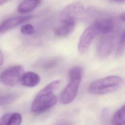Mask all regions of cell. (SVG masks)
I'll use <instances>...</instances> for the list:
<instances>
[{"label":"cell","mask_w":125,"mask_h":125,"mask_svg":"<svg viewBox=\"0 0 125 125\" xmlns=\"http://www.w3.org/2000/svg\"><path fill=\"white\" fill-rule=\"evenodd\" d=\"M61 62L62 58L58 57H54L43 62L41 64V66L44 69H49L57 66Z\"/></svg>","instance_id":"16"},{"label":"cell","mask_w":125,"mask_h":125,"mask_svg":"<svg viewBox=\"0 0 125 125\" xmlns=\"http://www.w3.org/2000/svg\"><path fill=\"white\" fill-rule=\"evenodd\" d=\"M112 1L116 2H125V0H110Z\"/></svg>","instance_id":"22"},{"label":"cell","mask_w":125,"mask_h":125,"mask_svg":"<svg viewBox=\"0 0 125 125\" xmlns=\"http://www.w3.org/2000/svg\"><path fill=\"white\" fill-rule=\"evenodd\" d=\"M120 18H121V19L122 21H124L125 22V12L124 13H123V14L121 15Z\"/></svg>","instance_id":"20"},{"label":"cell","mask_w":125,"mask_h":125,"mask_svg":"<svg viewBox=\"0 0 125 125\" xmlns=\"http://www.w3.org/2000/svg\"><path fill=\"white\" fill-rule=\"evenodd\" d=\"M123 80L118 76H110L93 82L88 86V90L92 94H105L113 92L121 86Z\"/></svg>","instance_id":"3"},{"label":"cell","mask_w":125,"mask_h":125,"mask_svg":"<svg viewBox=\"0 0 125 125\" xmlns=\"http://www.w3.org/2000/svg\"><path fill=\"white\" fill-rule=\"evenodd\" d=\"M83 10V6L80 2H73L66 6L59 15V20L61 22L76 21L77 18Z\"/></svg>","instance_id":"6"},{"label":"cell","mask_w":125,"mask_h":125,"mask_svg":"<svg viewBox=\"0 0 125 125\" xmlns=\"http://www.w3.org/2000/svg\"><path fill=\"white\" fill-rule=\"evenodd\" d=\"M125 52V30L122 33L117 44L116 55L117 57H120Z\"/></svg>","instance_id":"17"},{"label":"cell","mask_w":125,"mask_h":125,"mask_svg":"<svg viewBox=\"0 0 125 125\" xmlns=\"http://www.w3.org/2000/svg\"><path fill=\"white\" fill-rule=\"evenodd\" d=\"M32 18V17L31 16H18L7 19L1 23L0 32L1 34L4 33L20 24L30 20Z\"/></svg>","instance_id":"9"},{"label":"cell","mask_w":125,"mask_h":125,"mask_svg":"<svg viewBox=\"0 0 125 125\" xmlns=\"http://www.w3.org/2000/svg\"><path fill=\"white\" fill-rule=\"evenodd\" d=\"M83 74V70L80 66L72 67L69 71V82L62 91L60 95V102L64 104L71 103L76 98Z\"/></svg>","instance_id":"2"},{"label":"cell","mask_w":125,"mask_h":125,"mask_svg":"<svg viewBox=\"0 0 125 125\" xmlns=\"http://www.w3.org/2000/svg\"><path fill=\"white\" fill-rule=\"evenodd\" d=\"M22 121V116L19 113H8L3 115L0 118L1 125H19Z\"/></svg>","instance_id":"12"},{"label":"cell","mask_w":125,"mask_h":125,"mask_svg":"<svg viewBox=\"0 0 125 125\" xmlns=\"http://www.w3.org/2000/svg\"><path fill=\"white\" fill-rule=\"evenodd\" d=\"M61 80H57L50 82L38 93L32 102L31 110L36 114L46 112L57 103L58 99L54 92L59 87Z\"/></svg>","instance_id":"1"},{"label":"cell","mask_w":125,"mask_h":125,"mask_svg":"<svg viewBox=\"0 0 125 125\" xmlns=\"http://www.w3.org/2000/svg\"><path fill=\"white\" fill-rule=\"evenodd\" d=\"M112 122L114 125H125V105L116 112L113 115Z\"/></svg>","instance_id":"14"},{"label":"cell","mask_w":125,"mask_h":125,"mask_svg":"<svg viewBox=\"0 0 125 125\" xmlns=\"http://www.w3.org/2000/svg\"><path fill=\"white\" fill-rule=\"evenodd\" d=\"M41 0H23L19 4L17 10L21 14L29 13L37 8Z\"/></svg>","instance_id":"13"},{"label":"cell","mask_w":125,"mask_h":125,"mask_svg":"<svg viewBox=\"0 0 125 125\" xmlns=\"http://www.w3.org/2000/svg\"><path fill=\"white\" fill-rule=\"evenodd\" d=\"M113 33L102 35L97 42L96 52L99 58H105L110 54L114 46L115 38Z\"/></svg>","instance_id":"5"},{"label":"cell","mask_w":125,"mask_h":125,"mask_svg":"<svg viewBox=\"0 0 125 125\" xmlns=\"http://www.w3.org/2000/svg\"><path fill=\"white\" fill-rule=\"evenodd\" d=\"M23 70L22 66L20 65L8 67L1 73L0 81L6 86H14L20 82Z\"/></svg>","instance_id":"4"},{"label":"cell","mask_w":125,"mask_h":125,"mask_svg":"<svg viewBox=\"0 0 125 125\" xmlns=\"http://www.w3.org/2000/svg\"><path fill=\"white\" fill-rule=\"evenodd\" d=\"M10 0H0V5H1Z\"/></svg>","instance_id":"21"},{"label":"cell","mask_w":125,"mask_h":125,"mask_svg":"<svg viewBox=\"0 0 125 125\" xmlns=\"http://www.w3.org/2000/svg\"><path fill=\"white\" fill-rule=\"evenodd\" d=\"M19 95L17 93H7L1 95L0 100V106H5L11 104L18 98Z\"/></svg>","instance_id":"15"},{"label":"cell","mask_w":125,"mask_h":125,"mask_svg":"<svg viewBox=\"0 0 125 125\" xmlns=\"http://www.w3.org/2000/svg\"><path fill=\"white\" fill-rule=\"evenodd\" d=\"M0 66L2 65V63H3V56L2 55V52H0Z\"/></svg>","instance_id":"19"},{"label":"cell","mask_w":125,"mask_h":125,"mask_svg":"<svg viewBox=\"0 0 125 125\" xmlns=\"http://www.w3.org/2000/svg\"><path fill=\"white\" fill-rule=\"evenodd\" d=\"M20 82L23 86L32 87L36 86L40 83V77L35 72H27L22 74Z\"/></svg>","instance_id":"10"},{"label":"cell","mask_w":125,"mask_h":125,"mask_svg":"<svg viewBox=\"0 0 125 125\" xmlns=\"http://www.w3.org/2000/svg\"><path fill=\"white\" fill-rule=\"evenodd\" d=\"M21 32L24 35H31L34 33L35 29L32 25L30 24H25L21 27Z\"/></svg>","instance_id":"18"},{"label":"cell","mask_w":125,"mask_h":125,"mask_svg":"<svg viewBox=\"0 0 125 125\" xmlns=\"http://www.w3.org/2000/svg\"><path fill=\"white\" fill-rule=\"evenodd\" d=\"M99 35H104L113 33L117 25L114 18H104L97 20L93 23Z\"/></svg>","instance_id":"8"},{"label":"cell","mask_w":125,"mask_h":125,"mask_svg":"<svg viewBox=\"0 0 125 125\" xmlns=\"http://www.w3.org/2000/svg\"><path fill=\"white\" fill-rule=\"evenodd\" d=\"M97 35H99V34L93 23L87 27L80 38L78 45L79 52L82 54L85 53L88 49L93 39Z\"/></svg>","instance_id":"7"},{"label":"cell","mask_w":125,"mask_h":125,"mask_svg":"<svg viewBox=\"0 0 125 125\" xmlns=\"http://www.w3.org/2000/svg\"><path fill=\"white\" fill-rule=\"evenodd\" d=\"M76 21L61 22V24L56 28L54 33L58 37H65L69 35L74 29Z\"/></svg>","instance_id":"11"}]
</instances>
